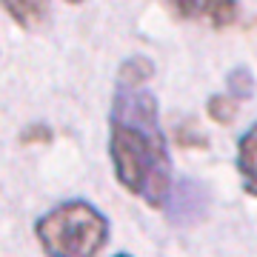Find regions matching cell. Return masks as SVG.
Returning a JSON list of instances; mask_svg holds the SVG:
<instances>
[{"instance_id":"cell-9","label":"cell","mask_w":257,"mask_h":257,"mask_svg":"<svg viewBox=\"0 0 257 257\" xmlns=\"http://www.w3.org/2000/svg\"><path fill=\"white\" fill-rule=\"evenodd\" d=\"M177 146H183V149H206L209 146V140L203 138L192 123H186V126H177Z\"/></svg>"},{"instance_id":"cell-8","label":"cell","mask_w":257,"mask_h":257,"mask_svg":"<svg viewBox=\"0 0 257 257\" xmlns=\"http://www.w3.org/2000/svg\"><path fill=\"white\" fill-rule=\"evenodd\" d=\"M226 86H229V94L231 97H237V100H248V97L254 94V77H251V72L243 69V66L234 69V72H229Z\"/></svg>"},{"instance_id":"cell-4","label":"cell","mask_w":257,"mask_h":257,"mask_svg":"<svg viewBox=\"0 0 257 257\" xmlns=\"http://www.w3.org/2000/svg\"><path fill=\"white\" fill-rule=\"evenodd\" d=\"M237 172L243 180V192L257 194L254 177H257V126L251 123V128H246L237 140Z\"/></svg>"},{"instance_id":"cell-3","label":"cell","mask_w":257,"mask_h":257,"mask_svg":"<svg viewBox=\"0 0 257 257\" xmlns=\"http://www.w3.org/2000/svg\"><path fill=\"white\" fill-rule=\"evenodd\" d=\"M206 206H209V192L194 177H183L177 186L172 183L169 197L163 203L166 214H169V220L175 223V226H192V223H197L206 214Z\"/></svg>"},{"instance_id":"cell-1","label":"cell","mask_w":257,"mask_h":257,"mask_svg":"<svg viewBox=\"0 0 257 257\" xmlns=\"http://www.w3.org/2000/svg\"><path fill=\"white\" fill-rule=\"evenodd\" d=\"M155 66L143 55L120 63L109 111V157L117 183L149 209H163L172 177V155L160 128V106L152 92Z\"/></svg>"},{"instance_id":"cell-10","label":"cell","mask_w":257,"mask_h":257,"mask_svg":"<svg viewBox=\"0 0 257 257\" xmlns=\"http://www.w3.org/2000/svg\"><path fill=\"white\" fill-rule=\"evenodd\" d=\"M66 3H83V0H66Z\"/></svg>"},{"instance_id":"cell-2","label":"cell","mask_w":257,"mask_h":257,"mask_svg":"<svg viewBox=\"0 0 257 257\" xmlns=\"http://www.w3.org/2000/svg\"><path fill=\"white\" fill-rule=\"evenodd\" d=\"M109 234V217L83 197L57 203L35 220V237L46 257H97Z\"/></svg>"},{"instance_id":"cell-11","label":"cell","mask_w":257,"mask_h":257,"mask_svg":"<svg viewBox=\"0 0 257 257\" xmlns=\"http://www.w3.org/2000/svg\"><path fill=\"white\" fill-rule=\"evenodd\" d=\"M114 257H132V254H114Z\"/></svg>"},{"instance_id":"cell-7","label":"cell","mask_w":257,"mask_h":257,"mask_svg":"<svg viewBox=\"0 0 257 257\" xmlns=\"http://www.w3.org/2000/svg\"><path fill=\"white\" fill-rule=\"evenodd\" d=\"M237 106H240L237 97H231L229 92H220V94H211V97H209V103H206V111H209V117L214 120V123L229 126L231 120L237 117Z\"/></svg>"},{"instance_id":"cell-5","label":"cell","mask_w":257,"mask_h":257,"mask_svg":"<svg viewBox=\"0 0 257 257\" xmlns=\"http://www.w3.org/2000/svg\"><path fill=\"white\" fill-rule=\"evenodd\" d=\"M0 6L20 29H35L49 18V0H0Z\"/></svg>"},{"instance_id":"cell-6","label":"cell","mask_w":257,"mask_h":257,"mask_svg":"<svg viewBox=\"0 0 257 257\" xmlns=\"http://www.w3.org/2000/svg\"><path fill=\"white\" fill-rule=\"evenodd\" d=\"M217 0H166L169 12L180 20H209Z\"/></svg>"}]
</instances>
